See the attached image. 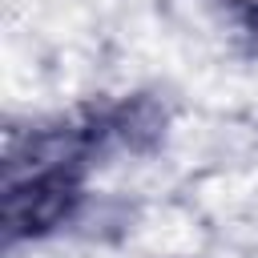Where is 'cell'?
Wrapping results in <instances>:
<instances>
[{"label":"cell","mask_w":258,"mask_h":258,"mask_svg":"<svg viewBox=\"0 0 258 258\" xmlns=\"http://www.w3.org/2000/svg\"><path fill=\"white\" fill-rule=\"evenodd\" d=\"M81 202L77 173L64 165H40L20 181H8L4 194V230L8 238H36L60 226Z\"/></svg>","instance_id":"obj_1"}]
</instances>
